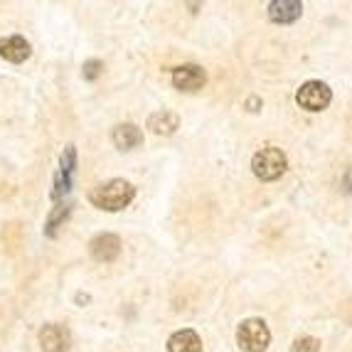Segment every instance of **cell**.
Instances as JSON below:
<instances>
[{
	"mask_svg": "<svg viewBox=\"0 0 352 352\" xmlns=\"http://www.w3.org/2000/svg\"><path fill=\"white\" fill-rule=\"evenodd\" d=\"M133 197H135V188L129 180H124V177H113V180H109V182H101L99 188H94L91 195H89L91 205L104 212L124 210V207L131 205Z\"/></svg>",
	"mask_w": 352,
	"mask_h": 352,
	"instance_id": "obj_1",
	"label": "cell"
},
{
	"mask_svg": "<svg viewBox=\"0 0 352 352\" xmlns=\"http://www.w3.org/2000/svg\"><path fill=\"white\" fill-rule=\"evenodd\" d=\"M207 82V74L200 65H182L173 69V87L180 91H197Z\"/></svg>",
	"mask_w": 352,
	"mask_h": 352,
	"instance_id": "obj_6",
	"label": "cell"
},
{
	"mask_svg": "<svg viewBox=\"0 0 352 352\" xmlns=\"http://www.w3.org/2000/svg\"><path fill=\"white\" fill-rule=\"evenodd\" d=\"M69 214H72V205H69V202H59L57 207H52L47 222H45V234H47V236H57V229L62 227L67 219H69Z\"/></svg>",
	"mask_w": 352,
	"mask_h": 352,
	"instance_id": "obj_13",
	"label": "cell"
},
{
	"mask_svg": "<svg viewBox=\"0 0 352 352\" xmlns=\"http://www.w3.org/2000/svg\"><path fill=\"white\" fill-rule=\"evenodd\" d=\"M271 342L269 325L261 318H247L236 328V345L244 352H264Z\"/></svg>",
	"mask_w": 352,
	"mask_h": 352,
	"instance_id": "obj_3",
	"label": "cell"
},
{
	"mask_svg": "<svg viewBox=\"0 0 352 352\" xmlns=\"http://www.w3.org/2000/svg\"><path fill=\"white\" fill-rule=\"evenodd\" d=\"M40 345L42 352H69L72 347V333L67 325L50 323L40 330Z\"/></svg>",
	"mask_w": 352,
	"mask_h": 352,
	"instance_id": "obj_5",
	"label": "cell"
},
{
	"mask_svg": "<svg viewBox=\"0 0 352 352\" xmlns=\"http://www.w3.org/2000/svg\"><path fill=\"white\" fill-rule=\"evenodd\" d=\"M59 170L67 173V175H74V170H76V148L74 146L65 148L62 158H59Z\"/></svg>",
	"mask_w": 352,
	"mask_h": 352,
	"instance_id": "obj_15",
	"label": "cell"
},
{
	"mask_svg": "<svg viewBox=\"0 0 352 352\" xmlns=\"http://www.w3.org/2000/svg\"><path fill=\"white\" fill-rule=\"evenodd\" d=\"M32 47L23 35H10V37H0V57L12 62V65H20L25 59H30Z\"/></svg>",
	"mask_w": 352,
	"mask_h": 352,
	"instance_id": "obj_8",
	"label": "cell"
},
{
	"mask_svg": "<svg viewBox=\"0 0 352 352\" xmlns=\"http://www.w3.org/2000/svg\"><path fill=\"white\" fill-rule=\"evenodd\" d=\"M330 99H333V91L325 82H318V79H311V82H305L303 87L296 91V104L305 111H323L328 109Z\"/></svg>",
	"mask_w": 352,
	"mask_h": 352,
	"instance_id": "obj_4",
	"label": "cell"
},
{
	"mask_svg": "<svg viewBox=\"0 0 352 352\" xmlns=\"http://www.w3.org/2000/svg\"><path fill=\"white\" fill-rule=\"evenodd\" d=\"M288 168V160H286V153L276 146H269V148H261L252 158V170L258 180L271 182V180H278V177L286 173Z\"/></svg>",
	"mask_w": 352,
	"mask_h": 352,
	"instance_id": "obj_2",
	"label": "cell"
},
{
	"mask_svg": "<svg viewBox=\"0 0 352 352\" xmlns=\"http://www.w3.org/2000/svg\"><path fill=\"white\" fill-rule=\"evenodd\" d=\"M177 126H180V116L175 111H168V109L151 113V118H148V129L158 135H173Z\"/></svg>",
	"mask_w": 352,
	"mask_h": 352,
	"instance_id": "obj_12",
	"label": "cell"
},
{
	"mask_svg": "<svg viewBox=\"0 0 352 352\" xmlns=\"http://www.w3.org/2000/svg\"><path fill=\"white\" fill-rule=\"evenodd\" d=\"M111 141H113V146L121 148V151H131V148L143 143V131L135 124H118L116 129L111 131Z\"/></svg>",
	"mask_w": 352,
	"mask_h": 352,
	"instance_id": "obj_11",
	"label": "cell"
},
{
	"mask_svg": "<svg viewBox=\"0 0 352 352\" xmlns=\"http://www.w3.org/2000/svg\"><path fill=\"white\" fill-rule=\"evenodd\" d=\"M101 72H104V62H101V59H89V62H84V67H82V76L87 79V82L99 79Z\"/></svg>",
	"mask_w": 352,
	"mask_h": 352,
	"instance_id": "obj_16",
	"label": "cell"
},
{
	"mask_svg": "<svg viewBox=\"0 0 352 352\" xmlns=\"http://www.w3.org/2000/svg\"><path fill=\"white\" fill-rule=\"evenodd\" d=\"M247 106H249V111H258V106H261V101H258L256 96H252V99L247 101Z\"/></svg>",
	"mask_w": 352,
	"mask_h": 352,
	"instance_id": "obj_17",
	"label": "cell"
},
{
	"mask_svg": "<svg viewBox=\"0 0 352 352\" xmlns=\"http://www.w3.org/2000/svg\"><path fill=\"white\" fill-rule=\"evenodd\" d=\"M168 352H202L200 335L192 328H182L168 338Z\"/></svg>",
	"mask_w": 352,
	"mask_h": 352,
	"instance_id": "obj_9",
	"label": "cell"
},
{
	"mask_svg": "<svg viewBox=\"0 0 352 352\" xmlns=\"http://www.w3.org/2000/svg\"><path fill=\"white\" fill-rule=\"evenodd\" d=\"M89 252H91V256H94L96 261L109 264V261H113V258L121 254V239H118L116 234H109V232L96 234L94 239L89 241Z\"/></svg>",
	"mask_w": 352,
	"mask_h": 352,
	"instance_id": "obj_7",
	"label": "cell"
},
{
	"mask_svg": "<svg viewBox=\"0 0 352 352\" xmlns=\"http://www.w3.org/2000/svg\"><path fill=\"white\" fill-rule=\"evenodd\" d=\"M76 303H89V296H82V294H79V296H76Z\"/></svg>",
	"mask_w": 352,
	"mask_h": 352,
	"instance_id": "obj_18",
	"label": "cell"
},
{
	"mask_svg": "<svg viewBox=\"0 0 352 352\" xmlns=\"http://www.w3.org/2000/svg\"><path fill=\"white\" fill-rule=\"evenodd\" d=\"M300 12H303V3H298V0H274L269 6V18L281 25L298 20Z\"/></svg>",
	"mask_w": 352,
	"mask_h": 352,
	"instance_id": "obj_10",
	"label": "cell"
},
{
	"mask_svg": "<svg viewBox=\"0 0 352 352\" xmlns=\"http://www.w3.org/2000/svg\"><path fill=\"white\" fill-rule=\"evenodd\" d=\"M291 352H320V342L313 335H300L291 345Z\"/></svg>",
	"mask_w": 352,
	"mask_h": 352,
	"instance_id": "obj_14",
	"label": "cell"
}]
</instances>
